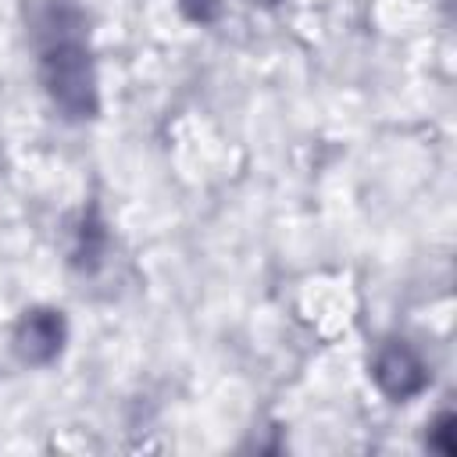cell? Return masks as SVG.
I'll use <instances>...</instances> for the list:
<instances>
[{"mask_svg": "<svg viewBox=\"0 0 457 457\" xmlns=\"http://www.w3.org/2000/svg\"><path fill=\"white\" fill-rule=\"evenodd\" d=\"M36 54H39V79L54 107L71 121L93 118L96 114V71L89 57L86 14L79 0H39Z\"/></svg>", "mask_w": 457, "mask_h": 457, "instance_id": "obj_1", "label": "cell"}, {"mask_svg": "<svg viewBox=\"0 0 457 457\" xmlns=\"http://www.w3.org/2000/svg\"><path fill=\"white\" fill-rule=\"evenodd\" d=\"M371 378H375V386H378L389 400H411V396H418V393L428 386V368H425V361L414 353L411 343H403V339H386V343L375 350Z\"/></svg>", "mask_w": 457, "mask_h": 457, "instance_id": "obj_2", "label": "cell"}, {"mask_svg": "<svg viewBox=\"0 0 457 457\" xmlns=\"http://www.w3.org/2000/svg\"><path fill=\"white\" fill-rule=\"evenodd\" d=\"M64 346V318L61 311H50V307H32L21 314L18 328H14V353L18 361L39 368V364H50Z\"/></svg>", "mask_w": 457, "mask_h": 457, "instance_id": "obj_3", "label": "cell"}, {"mask_svg": "<svg viewBox=\"0 0 457 457\" xmlns=\"http://www.w3.org/2000/svg\"><path fill=\"white\" fill-rule=\"evenodd\" d=\"M425 439H428L432 450H439V453H446V457L457 453V418H453L450 411H443V414L428 425V436H425Z\"/></svg>", "mask_w": 457, "mask_h": 457, "instance_id": "obj_4", "label": "cell"}, {"mask_svg": "<svg viewBox=\"0 0 457 457\" xmlns=\"http://www.w3.org/2000/svg\"><path fill=\"white\" fill-rule=\"evenodd\" d=\"M179 7H182V14H186L189 21L207 25V21H214V18H218L221 0H179Z\"/></svg>", "mask_w": 457, "mask_h": 457, "instance_id": "obj_5", "label": "cell"}]
</instances>
